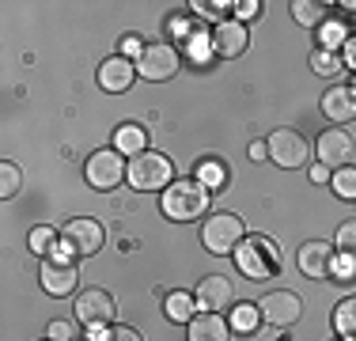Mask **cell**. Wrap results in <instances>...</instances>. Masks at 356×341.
Wrapping results in <instances>:
<instances>
[{
  "instance_id": "obj_1",
  "label": "cell",
  "mask_w": 356,
  "mask_h": 341,
  "mask_svg": "<svg viewBox=\"0 0 356 341\" xmlns=\"http://www.w3.org/2000/svg\"><path fill=\"white\" fill-rule=\"evenodd\" d=\"M209 201H213V190H209L201 178H175V182L163 190V198H159L163 212L175 220V224H186V220L205 216Z\"/></svg>"
},
{
  "instance_id": "obj_2",
  "label": "cell",
  "mask_w": 356,
  "mask_h": 341,
  "mask_svg": "<svg viewBox=\"0 0 356 341\" xmlns=\"http://www.w3.org/2000/svg\"><path fill=\"white\" fill-rule=\"evenodd\" d=\"M235 266H239L243 277L250 280H266L281 273V251L269 235H247L235 251Z\"/></svg>"
},
{
  "instance_id": "obj_3",
  "label": "cell",
  "mask_w": 356,
  "mask_h": 341,
  "mask_svg": "<svg viewBox=\"0 0 356 341\" xmlns=\"http://www.w3.org/2000/svg\"><path fill=\"white\" fill-rule=\"evenodd\" d=\"M129 186L133 190H159L163 193L167 186L175 182V164L163 156V152H140V156L129 159Z\"/></svg>"
},
{
  "instance_id": "obj_4",
  "label": "cell",
  "mask_w": 356,
  "mask_h": 341,
  "mask_svg": "<svg viewBox=\"0 0 356 341\" xmlns=\"http://www.w3.org/2000/svg\"><path fill=\"white\" fill-rule=\"evenodd\" d=\"M243 239H247V220L235 216V212H216L201 228V246L209 254H235Z\"/></svg>"
},
{
  "instance_id": "obj_5",
  "label": "cell",
  "mask_w": 356,
  "mask_h": 341,
  "mask_svg": "<svg viewBox=\"0 0 356 341\" xmlns=\"http://www.w3.org/2000/svg\"><path fill=\"white\" fill-rule=\"evenodd\" d=\"M178 65H182V57H178L175 46H167V42H152V46L140 49L137 57V76L152 84H163V80H175Z\"/></svg>"
},
{
  "instance_id": "obj_6",
  "label": "cell",
  "mask_w": 356,
  "mask_h": 341,
  "mask_svg": "<svg viewBox=\"0 0 356 341\" xmlns=\"http://www.w3.org/2000/svg\"><path fill=\"white\" fill-rule=\"evenodd\" d=\"M103 243H106V232H103V224H99V220H91V216L69 220V224H65V232H61V246L69 254H76V258H88V254L103 251Z\"/></svg>"
},
{
  "instance_id": "obj_7",
  "label": "cell",
  "mask_w": 356,
  "mask_h": 341,
  "mask_svg": "<svg viewBox=\"0 0 356 341\" xmlns=\"http://www.w3.org/2000/svg\"><path fill=\"white\" fill-rule=\"evenodd\" d=\"M125 175H129V164L122 159V152H118V148L95 152V156L88 159V167H83V178H88L95 190H114Z\"/></svg>"
},
{
  "instance_id": "obj_8",
  "label": "cell",
  "mask_w": 356,
  "mask_h": 341,
  "mask_svg": "<svg viewBox=\"0 0 356 341\" xmlns=\"http://www.w3.org/2000/svg\"><path fill=\"white\" fill-rule=\"evenodd\" d=\"M76 319L83 322V326L91 330H103L114 322V296L106 292V288H83L80 296H76Z\"/></svg>"
},
{
  "instance_id": "obj_9",
  "label": "cell",
  "mask_w": 356,
  "mask_h": 341,
  "mask_svg": "<svg viewBox=\"0 0 356 341\" xmlns=\"http://www.w3.org/2000/svg\"><path fill=\"white\" fill-rule=\"evenodd\" d=\"M258 315L269 326H292L303 315V300L296 292H288V288H273V292H266L258 300Z\"/></svg>"
},
{
  "instance_id": "obj_10",
  "label": "cell",
  "mask_w": 356,
  "mask_h": 341,
  "mask_svg": "<svg viewBox=\"0 0 356 341\" xmlns=\"http://www.w3.org/2000/svg\"><path fill=\"white\" fill-rule=\"evenodd\" d=\"M307 156H311V144L303 141V133H296V129H277L273 136H269V159H273L277 167L296 170V167L307 164Z\"/></svg>"
},
{
  "instance_id": "obj_11",
  "label": "cell",
  "mask_w": 356,
  "mask_h": 341,
  "mask_svg": "<svg viewBox=\"0 0 356 341\" xmlns=\"http://www.w3.org/2000/svg\"><path fill=\"white\" fill-rule=\"evenodd\" d=\"M322 167H349V159H356V136L349 129H322L318 144H315Z\"/></svg>"
},
{
  "instance_id": "obj_12",
  "label": "cell",
  "mask_w": 356,
  "mask_h": 341,
  "mask_svg": "<svg viewBox=\"0 0 356 341\" xmlns=\"http://www.w3.org/2000/svg\"><path fill=\"white\" fill-rule=\"evenodd\" d=\"M42 288H46L49 296H69L76 292V280H80V269H76L72 258H65V254H54V258H42Z\"/></svg>"
},
{
  "instance_id": "obj_13",
  "label": "cell",
  "mask_w": 356,
  "mask_h": 341,
  "mask_svg": "<svg viewBox=\"0 0 356 341\" xmlns=\"http://www.w3.org/2000/svg\"><path fill=\"white\" fill-rule=\"evenodd\" d=\"M296 262H300V273H307L311 280H326L337 269V251L330 243H322V239H311V243L300 246Z\"/></svg>"
},
{
  "instance_id": "obj_14",
  "label": "cell",
  "mask_w": 356,
  "mask_h": 341,
  "mask_svg": "<svg viewBox=\"0 0 356 341\" xmlns=\"http://www.w3.org/2000/svg\"><path fill=\"white\" fill-rule=\"evenodd\" d=\"M235 300V288L227 277H220V273H209L205 280H197V292H193V303H197V311H227Z\"/></svg>"
},
{
  "instance_id": "obj_15",
  "label": "cell",
  "mask_w": 356,
  "mask_h": 341,
  "mask_svg": "<svg viewBox=\"0 0 356 341\" xmlns=\"http://www.w3.org/2000/svg\"><path fill=\"white\" fill-rule=\"evenodd\" d=\"M247 46H250V34L239 19H224L213 31V49L220 57H239V54H247Z\"/></svg>"
},
{
  "instance_id": "obj_16",
  "label": "cell",
  "mask_w": 356,
  "mask_h": 341,
  "mask_svg": "<svg viewBox=\"0 0 356 341\" xmlns=\"http://www.w3.org/2000/svg\"><path fill=\"white\" fill-rule=\"evenodd\" d=\"M133 80H137V65H133L129 57H122V54L106 57L103 68H99V84H103L106 91H129Z\"/></svg>"
},
{
  "instance_id": "obj_17",
  "label": "cell",
  "mask_w": 356,
  "mask_h": 341,
  "mask_svg": "<svg viewBox=\"0 0 356 341\" xmlns=\"http://www.w3.org/2000/svg\"><path fill=\"white\" fill-rule=\"evenodd\" d=\"M322 114L330 118V122H353L356 118V88H345V84H337V88H330L326 95H322Z\"/></svg>"
},
{
  "instance_id": "obj_18",
  "label": "cell",
  "mask_w": 356,
  "mask_h": 341,
  "mask_svg": "<svg viewBox=\"0 0 356 341\" xmlns=\"http://www.w3.org/2000/svg\"><path fill=\"white\" fill-rule=\"evenodd\" d=\"M190 341H232V326L220 315L201 311L190 319Z\"/></svg>"
},
{
  "instance_id": "obj_19",
  "label": "cell",
  "mask_w": 356,
  "mask_h": 341,
  "mask_svg": "<svg viewBox=\"0 0 356 341\" xmlns=\"http://www.w3.org/2000/svg\"><path fill=\"white\" fill-rule=\"evenodd\" d=\"M144 144H148V133H144L140 125H122V129L114 133V148L122 152V156H140V152H148Z\"/></svg>"
},
{
  "instance_id": "obj_20",
  "label": "cell",
  "mask_w": 356,
  "mask_h": 341,
  "mask_svg": "<svg viewBox=\"0 0 356 341\" xmlns=\"http://www.w3.org/2000/svg\"><path fill=\"white\" fill-rule=\"evenodd\" d=\"M193 307H197V303H193L190 292H171V296L163 300V315H167L171 322H190V319H193Z\"/></svg>"
},
{
  "instance_id": "obj_21",
  "label": "cell",
  "mask_w": 356,
  "mask_h": 341,
  "mask_svg": "<svg viewBox=\"0 0 356 341\" xmlns=\"http://www.w3.org/2000/svg\"><path fill=\"white\" fill-rule=\"evenodd\" d=\"M334 330H337L341 338L356 341V296H349V300L337 303V311H334Z\"/></svg>"
},
{
  "instance_id": "obj_22",
  "label": "cell",
  "mask_w": 356,
  "mask_h": 341,
  "mask_svg": "<svg viewBox=\"0 0 356 341\" xmlns=\"http://www.w3.org/2000/svg\"><path fill=\"white\" fill-rule=\"evenodd\" d=\"M292 19L300 23V27H318V23H326V8H322L318 0H296Z\"/></svg>"
},
{
  "instance_id": "obj_23",
  "label": "cell",
  "mask_w": 356,
  "mask_h": 341,
  "mask_svg": "<svg viewBox=\"0 0 356 341\" xmlns=\"http://www.w3.org/2000/svg\"><path fill=\"white\" fill-rule=\"evenodd\" d=\"M19 190H23V170L12 159H4L0 164V198H15Z\"/></svg>"
},
{
  "instance_id": "obj_24",
  "label": "cell",
  "mask_w": 356,
  "mask_h": 341,
  "mask_svg": "<svg viewBox=\"0 0 356 341\" xmlns=\"http://www.w3.org/2000/svg\"><path fill=\"white\" fill-rule=\"evenodd\" d=\"M311 68H315L318 76H337L345 68V61L334 54V49H315V54H311Z\"/></svg>"
},
{
  "instance_id": "obj_25",
  "label": "cell",
  "mask_w": 356,
  "mask_h": 341,
  "mask_svg": "<svg viewBox=\"0 0 356 341\" xmlns=\"http://www.w3.org/2000/svg\"><path fill=\"white\" fill-rule=\"evenodd\" d=\"M330 186H334V193H337V198L356 201V167H341L334 178H330Z\"/></svg>"
},
{
  "instance_id": "obj_26",
  "label": "cell",
  "mask_w": 356,
  "mask_h": 341,
  "mask_svg": "<svg viewBox=\"0 0 356 341\" xmlns=\"http://www.w3.org/2000/svg\"><path fill=\"white\" fill-rule=\"evenodd\" d=\"M258 303H239L235 307V330H243V334H250L254 326H258Z\"/></svg>"
},
{
  "instance_id": "obj_27",
  "label": "cell",
  "mask_w": 356,
  "mask_h": 341,
  "mask_svg": "<svg viewBox=\"0 0 356 341\" xmlns=\"http://www.w3.org/2000/svg\"><path fill=\"white\" fill-rule=\"evenodd\" d=\"M337 251H345L356 258V220H345V224L337 228Z\"/></svg>"
},
{
  "instance_id": "obj_28",
  "label": "cell",
  "mask_w": 356,
  "mask_h": 341,
  "mask_svg": "<svg viewBox=\"0 0 356 341\" xmlns=\"http://www.w3.org/2000/svg\"><path fill=\"white\" fill-rule=\"evenodd\" d=\"M54 228H35V232H31V251H38V254H46L49 246H54Z\"/></svg>"
},
{
  "instance_id": "obj_29",
  "label": "cell",
  "mask_w": 356,
  "mask_h": 341,
  "mask_svg": "<svg viewBox=\"0 0 356 341\" xmlns=\"http://www.w3.org/2000/svg\"><path fill=\"white\" fill-rule=\"evenodd\" d=\"M46 334H49V341H76V338H72V322H69V319H54Z\"/></svg>"
},
{
  "instance_id": "obj_30",
  "label": "cell",
  "mask_w": 356,
  "mask_h": 341,
  "mask_svg": "<svg viewBox=\"0 0 356 341\" xmlns=\"http://www.w3.org/2000/svg\"><path fill=\"white\" fill-rule=\"evenodd\" d=\"M99 341H140V334L133 326H110Z\"/></svg>"
},
{
  "instance_id": "obj_31",
  "label": "cell",
  "mask_w": 356,
  "mask_h": 341,
  "mask_svg": "<svg viewBox=\"0 0 356 341\" xmlns=\"http://www.w3.org/2000/svg\"><path fill=\"white\" fill-rule=\"evenodd\" d=\"M341 61H345V68H353V72H356V34H349V38H345V46H341Z\"/></svg>"
},
{
  "instance_id": "obj_32",
  "label": "cell",
  "mask_w": 356,
  "mask_h": 341,
  "mask_svg": "<svg viewBox=\"0 0 356 341\" xmlns=\"http://www.w3.org/2000/svg\"><path fill=\"white\" fill-rule=\"evenodd\" d=\"M197 178L209 186V182H220V178H224V170H220V164H201V175Z\"/></svg>"
},
{
  "instance_id": "obj_33",
  "label": "cell",
  "mask_w": 356,
  "mask_h": 341,
  "mask_svg": "<svg viewBox=\"0 0 356 341\" xmlns=\"http://www.w3.org/2000/svg\"><path fill=\"white\" fill-rule=\"evenodd\" d=\"M266 156H269V144H266V141H254V144H250V159L266 164Z\"/></svg>"
},
{
  "instance_id": "obj_34",
  "label": "cell",
  "mask_w": 356,
  "mask_h": 341,
  "mask_svg": "<svg viewBox=\"0 0 356 341\" xmlns=\"http://www.w3.org/2000/svg\"><path fill=\"white\" fill-rule=\"evenodd\" d=\"M254 15H258V4H254V0H243V4H239V23L254 19Z\"/></svg>"
},
{
  "instance_id": "obj_35",
  "label": "cell",
  "mask_w": 356,
  "mask_h": 341,
  "mask_svg": "<svg viewBox=\"0 0 356 341\" xmlns=\"http://www.w3.org/2000/svg\"><path fill=\"white\" fill-rule=\"evenodd\" d=\"M326 178H334V175H330V167H311V182H326Z\"/></svg>"
},
{
  "instance_id": "obj_36",
  "label": "cell",
  "mask_w": 356,
  "mask_h": 341,
  "mask_svg": "<svg viewBox=\"0 0 356 341\" xmlns=\"http://www.w3.org/2000/svg\"><path fill=\"white\" fill-rule=\"evenodd\" d=\"M76 341H99V338H76Z\"/></svg>"
}]
</instances>
